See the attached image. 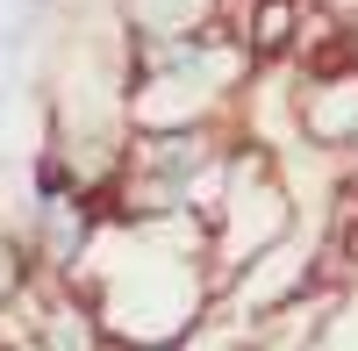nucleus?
Segmentation results:
<instances>
[{
    "mask_svg": "<svg viewBox=\"0 0 358 351\" xmlns=\"http://www.w3.org/2000/svg\"><path fill=\"white\" fill-rule=\"evenodd\" d=\"M294 143L322 158H358V65L294 72Z\"/></svg>",
    "mask_w": 358,
    "mask_h": 351,
    "instance_id": "nucleus-4",
    "label": "nucleus"
},
{
    "mask_svg": "<svg viewBox=\"0 0 358 351\" xmlns=\"http://www.w3.org/2000/svg\"><path fill=\"white\" fill-rule=\"evenodd\" d=\"M251 50L236 29L201 36H129L122 29V122L129 129H215L236 122V101L251 86Z\"/></svg>",
    "mask_w": 358,
    "mask_h": 351,
    "instance_id": "nucleus-2",
    "label": "nucleus"
},
{
    "mask_svg": "<svg viewBox=\"0 0 358 351\" xmlns=\"http://www.w3.org/2000/svg\"><path fill=\"white\" fill-rule=\"evenodd\" d=\"M72 287L86 294V308H94V323L108 330L115 351L179 344L215 308V273H208V244L194 215H165V222L108 215L86 244Z\"/></svg>",
    "mask_w": 358,
    "mask_h": 351,
    "instance_id": "nucleus-1",
    "label": "nucleus"
},
{
    "mask_svg": "<svg viewBox=\"0 0 358 351\" xmlns=\"http://www.w3.org/2000/svg\"><path fill=\"white\" fill-rule=\"evenodd\" d=\"M0 351H8V344H0Z\"/></svg>",
    "mask_w": 358,
    "mask_h": 351,
    "instance_id": "nucleus-6",
    "label": "nucleus"
},
{
    "mask_svg": "<svg viewBox=\"0 0 358 351\" xmlns=\"http://www.w3.org/2000/svg\"><path fill=\"white\" fill-rule=\"evenodd\" d=\"M194 222H201V244H208V273H215V287L236 280L258 251H273L280 237H294V229H301V208H294L287 165H280L273 151H258V143L236 136Z\"/></svg>",
    "mask_w": 358,
    "mask_h": 351,
    "instance_id": "nucleus-3",
    "label": "nucleus"
},
{
    "mask_svg": "<svg viewBox=\"0 0 358 351\" xmlns=\"http://www.w3.org/2000/svg\"><path fill=\"white\" fill-rule=\"evenodd\" d=\"M129 36H201L229 22V0H115Z\"/></svg>",
    "mask_w": 358,
    "mask_h": 351,
    "instance_id": "nucleus-5",
    "label": "nucleus"
}]
</instances>
